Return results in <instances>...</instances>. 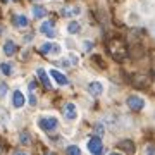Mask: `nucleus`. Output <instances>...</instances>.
I'll list each match as a JSON object with an SVG mask.
<instances>
[{
    "instance_id": "obj_18",
    "label": "nucleus",
    "mask_w": 155,
    "mask_h": 155,
    "mask_svg": "<svg viewBox=\"0 0 155 155\" xmlns=\"http://www.w3.org/2000/svg\"><path fill=\"white\" fill-rule=\"evenodd\" d=\"M66 155H81V150H79V147H76V145H71V147L66 148Z\"/></svg>"
},
{
    "instance_id": "obj_3",
    "label": "nucleus",
    "mask_w": 155,
    "mask_h": 155,
    "mask_svg": "<svg viewBox=\"0 0 155 155\" xmlns=\"http://www.w3.org/2000/svg\"><path fill=\"white\" fill-rule=\"evenodd\" d=\"M126 104H127V107H129L131 110H141V109L145 107V100L140 98V97H136V95H131V97H127Z\"/></svg>"
},
{
    "instance_id": "obj_26",
    "label": "nucleus",
    "mask_w": 155,
    "mask_h": 155,
    "mask_svg": "<svg viewBox=\"0 0 155 155\" xmlns=\"http://www.w3.org/2000/svg\"><path fill=\"white\" fill-rule=\"evenodd\" d=\"M14 155H26V153H22V152H16Z\"/></svg>"
},
{
    "instance_id": "obj_27",
    "label": "nucleus",
    "mask_w": 155,
    "mask_h": 155,
    "mask_svg": "<svg viewBox=\"0 0 155 155\" xmlns=\"http://www.w3.org/2000/svg\"><path fill=\"white\" fill-rule=\"evenodd\" d=\"M2 33H4V28H2V26H0V35H2Z\"/></svg>"
},
{
    "instance_id": "obj_2",
    "label": "nucleus",
    "mask_w": 155,
    "mask_h": 155,
    "mask_svg": "<svg viewBox=\"0 0 155 155\" xmlns=\"http://www.w3.org/2000/svg\"><path fill=\"white\" fill-rule=\"evenodd\" d=\"M38 126L43 131H47V133H52V131H55L57 127H59V121H57L55 117H43V119L38 121Z\"/></svg>"
},
{
    "instance_id": "obj_16",
    "label": "nucleus",
    "mask_w": 155,
    "mask_h": 155,
    "mask_svg": "<svg viewBox=\"0 0 155 155\" xmlns=\"http://www.w3.org/2000/svg\"><path fill=\"white\" fill-rule=\"evenodd\" d=\"M45 14H47L45 7H41V5H35V7H33V16L36 17V19H41V17H45Z\"/></svg>"
},
{
    "instance_id": "obj_17",
    "label": "nucleus",
    "mask_w": 155,
    "mask_h": 155,
    "mask_svg": "<svg viewBox=\"0 0 155 155\" xmlns=\"http://www.w3.org/2000/svg\"><path fill=\"white\" fill-rule=\"evenodd\" d=\"M79 29H81V26H79V22H76V21L69 22V26H67V31H69L71 35H76V33H79Z\"/></svg>"
},
{
    "instance_id": "obj_20",
    "label": "nucleus",
    "mask_w": 155,
    "mask_h": 155,
    "mask_svg": "<svg viewBox=\"0 0 155 155\" xmlns=\"http://www.w3.org/2000/svg\"><path fill=\"white\" fill-rule=\"evenodd\" d=\"M72 14H79V9H78V7H74V9L67 7V9L62 11V16H72Z\"/></svg>"
},
{
    "instance_id": "obj_23",
    "label": "nucleus",
    "mask_w": 155,
    "mask_h": 155,
    "mask_svg": "<svg viewBox=\"0 0 155 155\" xmlns=\"http://www.w3.org/2000/svg\"><path fill=\"white\" fill-rule=\"evenodd\" d=\"M145 155H155V145H148L145 150Z\"/></svg>"
},
{
    "instance_id": "obj_7",
    "label": "nucleus",
    "mask_w": 155,
    "mask_h": 155,
    "mask_svg": "<svg viewBox=\"0 0 155 155\" xmlns=\"http://www.w3.org/2000/svg\"><path fill=\"white\" fill-rule=\"evenodd\" d=\"M148 83H150V78L145 76V74H136V76H133V84L136 88H147Z\"/></svg>"
},
{
    "instance_id": "obj_21",
    "label": "nucleus",
    "mask_w": 155,
    "mask_h": 155,
    "mask_svg": "<svg viewBox=\"0 0 155 155\" xmlns=\"http://www.w3.org/2000/svg\"><path fill=\"white\" fill-rule=\"evenodd\" d=\"M21 143H24V145H29V143H31V138H29L28 133H22V134H21Z\"/></svg>"
},
{
    "instance_id": "obj_11",
    "label": "nucleus",
    "mask_w": 155,
    "mask_h": 155,
    "mask_svg": "<svg viewBox=\"0 0 155 155\" xmlns=\"http://www.w3.org/2000/svg\"><path fill=\"white\" fill-rule=\"evenodd\" d=\"M24 95L21 93V91H19V90H16V91H14V95H12V105L16 107V109H21L22 105H24Z\"/></svg>"
},
{
    "instance_id": "obj_19",
    "label": "nucleus",
    "mask_w": 155,
    "mask_h": 155,
    "mask_svg": "<svg viewBox=\"0 0 155 155\" xmlns=\"http://www.w3.org/2000/svg\"><path fill=\"white\" fill-rule=\"evenodd\" d=\"M0 71H2V74H5V76H11L12 74V66L7 64V62H4V64H0Z\"/></svg>"
},
{
    "instance_id": "obj_22",
    "label": "nucleus",
    "mask_w": 155,
    "mask_h": 155,
    "mask_svg": "<svg viewBox=\"0 0 155 155\" xmlns=\"http://www.w3.org/2000/svg\"><path fill=\"white\" fill-rule=\"evenodd\" d=\"M7 90H9V86H7L5 83H2V84H0V98H4V97H5Z\"/></svg>"
},
{
    "instance_id": "obj_12",
    "label": "nucleus",
    "mask_w": 155,
    "mask_h": 155,
    "mask_svg": "<svg viewBox=\"0 0 155 155\" xmlns=\"http://www.w3.org/2000/svg\"><path fill=\"white\" fill-rule=\"evenodd\" d=\"M50 76L54 78L59 84H62V86H66V84L69 83V79H67V78L64 76L61 71H57V69H52V71H50Z\"/></svg>"
},
{
    "instance_id": "obj_13",
    "label": "nucleus",
    "mask_w": 155,
    "mask_h": 155,
    "mask_svg": "<svg viewBox=\"0 0 155 155\" xmlns=\"http://www.w3.org/2000/svg\"><path fill=\"white\" fill-rule=\"evenodd\" d=\"M36 74H38V78H40V81H41V84H43L47 90H50L52 88V83H50V78H48V74L45 72V69H41L40 67L38 71H36Z\"/></svg>"
},
{
    "instance_id": "obj_10",
    "label": "nucleus",
    "mask_w": 155,
    "mask_h": 155,
    "mask_svg": "<svg viewBox=\"0 0 155 155\" xmlns=\"http://www.w3.org/2000/svg\"><path fill=\"white\" fill-rule=\"evenodd\" d=\"M117 148L124 150L127 155H133L134 153V143L131 141V140H122V141H119V143H117Z\"/></svg>"
},
{
    "instance_id": "obj_4",
    "label": "nucleus",
    "mask_w": 155,
    "mask_h": 155,
    "mask_svg": "<svg viewBox=\"0 0 155 155\" xmlns=\"http://www.w3.org/2000/svg\"><path fill=\"white\" fill-rule=\"evenodd\" d=\"M88 150L91 152V153H95V155H100L102 153V150H104L102 140H100L98 136H93V138L88 141Z\"/></svg>"
},
{
    "instance_id": "obj_6",
    "label": "nucleus",
    "mask_w": 155,
    "mask_h": 155,
    "mask_svg": "<svg viewBox=\"0 0 155 155\" xmlns=\"http://www.w3.org/2000/svg\"><path fill=\"white\" fill-rule=\"evenodd\" d=\"M40 52L48 55V54H61V47L57 43H43L40 47Z\"/></svg>"
},
{
    "instance_id": "obj_29",
    "label": "nucleus",
    "mask_w": 155,
    "mask_h": 155,
    "mask_svg": "<svg viewBox=\"0 0 155 155\" xmlns=\"http://www.w3.org/2000/svg\"><path fill=\"white\" fill-rule=\"evenodd\" d=\"M110 155H117V153H110Z\"/></svg>"
},
{
    "instance_id": "obj_24",
    "label": "nucleus",
    "mask_w": 155,
    "mask_h": 155,
    "mask_svg": "<svg viewBox=\"0 0 155 155\" xmlns=\"http://www.w3.org/2000/svg\"><path fill=\"white\" fill-rule=\"evenodd\" d=\"M95 134L100 138V136L104 134V127H102V126H95Z\"/></svg>"
},
{
    "instance_id": "obj_1",
    "label": "nucleus",
    "mask_w": 155,
    "mask_h": 155,
    "mask_svg": "<svg viewBox=\"0 0 155 155\" xmlns=\"http://www.w3.org/2000/svg\"><path fill=\"white\" fill-rule=\"evenodd\" d=\"M107 50H109V54H110L116 61H124L127 57V48L126 45H124V41L119 38H112L109 43H107Z\"/></svg>"
},
{
    "instance_id": "obj_15",
    "label": "nucleus",
    "mask_w": 155,
    "mask_h": 155,
    "mask_svg": "<svg viewBox=\"0 0 155 155\" xmlns=\"http://www.w3.org/2000/svg\"><path fill=\"white\" fill-rule=\"evenodd\" d=\"M12 22H14V26H16V28H26V26H28V17L19 14V16L12 17Z\"/></svg>"
},
{
    "instance_id": "obj_5",
    "label": "nucleus",
    "mask_w": 155,
    "mask_h": 155,
    "mask_svg": "<svg viewBox=\"0 0 155 155\" xmlns=\"http://www.w3.org/2000/svg\"><path fill=\"white\" fill-rule=\"evenodd\" d=\"M40 31H41L45 36H48V38H54V36H55V26H54L52 21H45L43 24L40 26Z\"/></svg>"
},
{
    "instance_id": "obj_8",
    "label": "nucleus",
    "mask_w": 155,
    "mask_h": 155,
    "mask_svg": "<svg viewBox=\"0 0 155 155\" xmlns=\"http://www.w3.org/2000/svg\"><path fill=\"white\" fill-rule=\"evenodd\" d=\"M64 116H66L67 121H74L78 117V109L74 104H66V107H64Z\"/></svg>"
},
{
    "instance_id": "obj_25",
    "label": "nucleus",
    "mask_w": 155,
    "mask_h": 155,
    "mask_svg": "<svg viewBox=\"0 0 155 155\" xmlns=\"http://www.w3.org/2000/svg\"><path fill=\"white\" fill-rule=\"evenodd\" d=\"M83 47H84V50H90V48H91V41H84Z\"/></svg>"
},
{
    "instance_id": "obj_9",
    "label": "nucleus",
    "mask_w": 155,
    "mask_h": 155,
    "mask_svg": "<svg viewBox=\"0 0 155 155\" xmlns=\"http://www.w3.org/2000/svg\"><path fill=\"white\" fill-rule=\"evenodd\" d=\"M88 93L93 95V97H100V95L104 93V84L100 83V81H93V83L88 84Z\"/></svg>"
},
{
    "instance_id": "obj_14",
    "label": "nucleus",
    "mask_w": 155,
    "mask_h": 155,
    "mask_svg": "<svg viewBox=\"0 0 155 155\" xmlns=\"http://www.w3.org/2000/svg\"><path fill=\"white\" fill-rule=\"evenodd\" d=\"M16 50H17V45L14 43V41H12V40H7L5 43H4V54H5V55H14V54H16Z\"/></svg>"
},
{
    "instance_id": "obj_28",
    "label": "nucleus",
    "mask_w": 155,
    "mask_h": 155,
    "mask_svg": "<svg viewBox=\"0 0 155 155\" xmlns=\"http://www.w3.org/2000/svg\"><path fill=\"white\" fill-rule=\"evenodd\" d=\"M2 2H4V4H5V2H9V0H2ZM12 2H16V0H12Z\"/></svg>"
}]
</instances>
